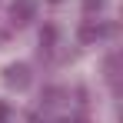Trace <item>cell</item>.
Listing matches in <instances>:
<instances>
[{"label": "cell", "mask_w": 123, "mask_h": 123, "mask_svg": "<svg viewBox=\"0 0 123 123\" xmlns=\"http://www.w3.org/2000/svg\"><path fill=\"white\" fill-rule=\"evenodd\" d=\"M53 3H57V0H53Z\"/></svg>", "instance_id": "9c48e42d"}, {"label": "cell", "mask_w": 123, "mask_h": 123, "mask_svg": "<svg viewBox=\"0 0 123 123\" xmlns=\"http://www.w3.org/2000/svg\"><path fill=\"white\" fill-rule=\"evenodd\" d=\"M83 3V10H86V13H100L103 7H106V0H80Z\"/></svg>", "instance_id": "8992f818"}, {"label": "cell", "mask_w": 123, "mask_h": 123, "mask_svg": "<svg viewBox=\"0 0 123 123\" xmlns=\"http://www.w3.org/2000/svg\"><path fill=\"white\" fill-rule=\"evenodd\" d=\"M60 97H63V90H57V86H50V90H43V103H47V106H53V103H60Z\"/></svg>", "instance_id": "277c9868"}, {"label": "cell", "mask_w": 123, "mask_h": 123, "mask_svg": "<svg viewBox=\"0 0 123 123\" xmlns=\"http://www.w3.org/2000/svg\"><path fill=\"white\" fill-rule=\"evenodd\" d=\"M33 13H37V3H33V0H13V3H10V20L17 23V27L30 23Z\"/></svg>", "instance_id": "7a4b0ae2"}, {"label": "cell", "mask_w": 123, "mask_h": 123, "mask_svg": "<svg viewBox=\"0 0 123 123\" xmlns=\"http://www.w3.org/2000/svg\"><path fill=\"white\" fill-rule=\"evenodd\" d=\"M110 30H113V27H103V23H93V20H86V23H80L77 37H80V43H97V40H103V37H106Z\"/></svg>", "instance_id": "3957f363"}, {"label": "cell", "mask_w": 123, "mask_h": 123, "mask_svg": "<svg viewBox=\"0 0 123 123\" xmlns=\"http://www.w3.org/2000/svg\"><path fill=\"white\" fill-rule=\"evenodd\" d=\"M3 83L13 86V90H27V86H30V67H27V63H10V67L3 70Z\"/></svg>", "instance_id": "6da1fadb"}, {"label": "cell", "mask_w": 123, "mask_h": 123, "mask_svg": "<svg viewBox=\"0 0 123 123\" xmlns=\"http://www.w3.org/2000/svg\"><path fill=\"white\" fill-rule=\"evenodd\" d=\"M0 40H3V33H0Z\"/></svg>", "instance_id": "ba28073f"}, {"label": "cell", "mask_w": 123, "mask_h": 123, "mask_svg": "<svg viewBox=\"0 0 123 123\" xmlns=\"http://www.w3.org/2000/svg\"><path fill=\"white\" fill-rule=\"evenodd\" d=\"M7 113H10V110H7V103H0V123L7 120Z\"/></svg>", "instance_id": "52a82bcc"}, {"label": "cell", "mask_w": 123, "mask_h": 123, "mask_svg": "<svg viewBox=\"0 0 123 123\" xmlns=\"http://www.w3.org/2000/svg\"><path fill=\"white\" fill-rule=\"evenodd\" d=\"M40 43L43 47H53V43H57V30H53V27H43L40 30Z\"/></svg>", "instance_id": "5b68a950"}]
</instances>
